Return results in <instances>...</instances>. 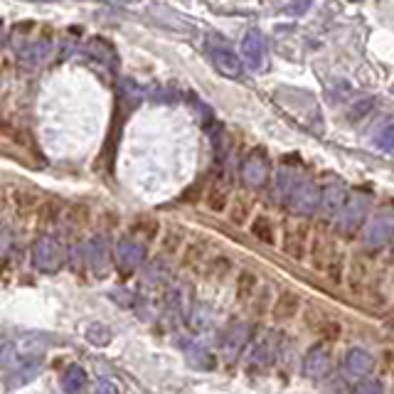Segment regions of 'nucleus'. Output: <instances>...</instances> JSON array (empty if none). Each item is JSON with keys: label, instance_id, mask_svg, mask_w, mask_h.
<instances>
[{"label": "nucleus", "instance_id": "nucleus-25", "mask_svg": "<svg viewBox=\"0 0 394 394\" xmlns=\"http://www.w3.org/2000/svg\"><path fill=\"white\" fill-rule=\"evenodd\" d=\"M375 143H377L379 151L389 153V156H394V126H387V129H382L377 133V138H375Z\"/></svg>", "mask_w": 394, "mask_h": 394}, {"label": "nucleus", "instance_id": "nucleus-15", "mask_svg": "<svg viewBox=\"0 0 394 394\" xmlns=\"http://www.w3.org/2000/svg\"><path fill=\"white\" fill-rule=\"evenodd\" d=\"M298 308H301V298H298L296 293L293 291L281 293V296L276 298L274 308H271V318H274L276 323H286V320H291L293 315L298 313Z\"/></svg>", "mask_w": 394, "mask_h": 394}, {"label": "nucleus", "instance_id": "nucleus-10", "mask_svg": "<svg viewBox=\"0 0 394 394\" xmlns=\"http://www.w3.org/2000/svg\"><path fill=\"white\" fill-rule=\"evenodd\" d=\"M345 197H347L345 185H340V183L325 185V188L320 190V202H318V212L323 215V220H330V217L338 215L343 202H345Z\"/></svg>", "mask_w": 394, "mask_h": 394}, {"label": "nucleus", "instance_id": "nucleus-31", "mask_svg": "<svg viewBox=\"0 0 394 394\" xmlns=\"http://www.w3.org/2000/svg\"><path fill=\"white\" fill-rule=\"evenodd\" d=\"M15 200H17V207L25 212L35 207V195H30V192H15Z\"/></svg>", "mask_w": 394, "mask_h": 394}, {"label": "nucleus", "instance_id": "nucleus-7", "mask_svg": "<svg viewBox=\"0 0 394 394\" xmlns=\"http://www.w3.org/2000/svg\"><path fill=\"white\" fill-rule=\"evenodd\" d=\"M242 60L249 69L259 72L266 62V40L259 30H249L242 40Z\"/></svg>", "mask_w": 394, "mask_h": 394}, {"label": "nucleus", "instance_id": "nucleus-19", "mask_svg": "<svg viewBox=\"0 0 394 394\" xmlns=\"http://www.w3.org/2000/svg\"><path fill=\"white\" fill-rule=\"evenodd\" d=\"M298 183H301V178H298V173L293 170V167H281L279 170V195L286 202H288V197H291L293 190L298 188Z\"/></svg>", "mask_w": 394, "mask_h": 394}, {"label": "nucleus", "instance_id": "nucleus-4", "mask_svg": "<svg viewBox=\"0 0 394 394\" xmlns=\"http://www.w3.org/2000/svg\"><path fill=\"white\" fill-rule=\"evenodd\" d=\"M269 173H271V163L266 151L261 148H254L249 153L242 163V180L249 185V188H264L269 183Z\"/></svg>", "mask_w": 394, "mask_h": 394}, {"label": "nucleus", "instance_id": "nucleus-27", "mask_svg": "<svg viewBox=\"0 0 394 394\" xmlns=\"http://www.w3.org/2000/svg\"><path fill=\"white\" fill-rule=\"evenodd\" d=\"M188 357L195 368H200V370H212V365H215V357L205 350H190Z\"/></svg>", "mask_w": 394, "mask_h": 394}, {"label": "nucleus", "instance_id": "nucleus-29", "mask_svg": "<svg viewBox=\"0 0 394 394\" xmlns=\"http://www.w3.org/2000/svg\"><path fill=\"white\" fill-rule=\"evenodd\" d=\"M180 244H183V234H180L178 229H170V232L165 234V239H163V249H165L167 254H173V252H178Z\"/></svg>", "mask_w": 394, "mask_h": 394}, {"label": "nucleus", "instance_id": "nucleus-24", "mask_svg": "<svg viewBox=\"0 0 394 394\" xmlns=\"http://www.w3.org/2000/svg\"><path fill=\"white\" fill-rule=\"evenodd\" d=\"M249 210H252V205H249L244 197H239V200H234L232 210H229V220H232L234 224H244V222L249 220Z\"/></svg>", "mask_w": 394, "mask_h": 394}, {"label": "nucleus", "instance_id": "nucleus-23", "mask_svg": "<svg viewBox=\"0 0 394 394\" xmlns=\"http://www.w3.org/2000/svg\"><path fill=\"white\" fill-rule=\"evenodd\" d=\"M254 288H256V276L252 274V271H242L237 281V296L242 298V301H247V298H252Z\"/></svg>", "mask_w": 394, "mask_h": 394}, {"label": "nucleus", "instance_id": "nucleus-37", "mask_svg": "<svg viewBox=\"0 0 394 394\" xmlns=\"http://www.w3.org/2000/svg\"><path fill=\"white\" fill-rule=\"evenodd\" d=\"M392 249H394V234H392Z\"/></svg>", "mask_w": 394, "mask_h": 394}, {"label": "nucleus", "instance_id": "nucleus-1", "mask_svg": "<svg viewBox=\"0 0 394 394\" xmlns=\"http://www.w3.org/2000/svg\"><path fill=\"white\" fill-rule=\"evenodd\" d=\"M368 210H370V195L365 192H352L345 197L340 212L335 215V227L340 237H355L357 229H362L365 220H368Z\"/></svg>", "mask_w": 394, "mask_h": 394}, {"label": "nucleus", "instance_id": "nucleus-28", "mask_svg": "<svg viewBox=\"0 0 394 394\" xmlns=\"http://www.w3.org/2000/svg\"><path fill=\"white\" fill-rule=\"evenodd\" d=\"M328 276L333 279V284H343V256L340 254H333L328 261Z\"/></svg>", "mask_w": 394, "mask_h": 394}, {"label": "nucleus", "instance_id": "nucleus-26", "mask_svg": "<svg viewBox=\"0 0 394 394\" xmlns=\"http://www.w3.org/2000/svg\"><path fill=\"white\" fill-rule=\"evenodd\" d=\"M350 394H384V389H382V384H379L377 379L362 377L360 382L352 387Z\"/></svg>", "mask_w": 394, "mask_h": 394}, {"label": "nucleus", "instance_id": "nucleus-11", "mask_svg": "<svg viewBox=\"0 0 394 394\" xmlns=\"http://www.w3.org/2000/svg\"><path fill=\"white\" fill-rule=\"evenodd\" d=\"M276 350H279V338L274 333H264L259 340L252 345V362H254L256 368H269L271 362L276 360Z\"/></svg>", "mask_w": 394, "mask_h": 394}, {"label": "nucleus", "instance_id": "nucleus-2", "mask_svg": "<svg viewBox=\"0 0 394 394\" xmlns=\"http://www.w3.org/2000/svg\"><path fill=\"white\" fill-rule=\"evenodd\" d=\"M33 264L38 271H44V274H54L65 266V249L54 237L44 234L38 242L33 244Z\"/></svg>", "mask_w": 394, "mask_h": 394}, {"label": "nucleus", "instance_id": "nucleus-17", "mask_svg": "<svg viewBox=\"0 0 394 394\" xmlns=\"http://www.w3.org/2000/svg\"><path fill=\"white\" fill-rule=\"evenodd\" d=\"M87 372H84V368H79V365H72V368L65 370V375H62V389H65L67 394H81L84 389H87Z\"/></svg>", "mask_w": 394, "mask_h": 394}, {"label": "nucleus", "instance_id": "nucleus-5", "mask_svg": "<svg viewBox=\"0 0 394 394\" xmlns=\"http://www.w3.org/2000/svg\"><path fill=\"white\" fill-rule=\"evenodd\" d=\"M394 234V210H379L372 220L365 224V244L368 247H384Z\"/></svg>", "mask_w": 394, "mask_h": 394}, {"label": "nucleus", "instance_id": "nucleus-32", "mask_svg": "<svg viewBox=\"0 0 394 394\" xmlns=\"http://www.w3.org/2000/svg\"><path fill=\"white\" fill-rule=\"evenodd\" d=\"M323 338H325V343L338 340V338H340V325H338V323H325L323 325Z\"/></svg>", "mask_w": 394, "mask_h": 394}, {"label": "nucleus", "instance_id": "nucleus-18", "mask_svg": "<svg viewBox=\"0 0 394 394\" xmlns=\"http://www.w3.org/2000/svg\"><path fill=\"white\" fill-rule=\"evenodd\" d=\"M333 256V249L328 247L323 237H315L313 244H311V264H313L315 271H325L328 269V261Z\"/></svg>", "mask_w": 394, "mask_h": 394}, {"label": "nucleus", "instance_id": "nucleus-3", "mask_svg": "<svg viewBox=\"0 0 394 394\" xmlns=\"http://www.w3.org/2000/svg\"><path fill=\"white\" fill-rule=\"evenodd\" d=\"M320 202V188L313 180H301L298 188L288 197V210L296 217H311L313 212H318Z\"/></svg>", "mask_w": 394, "mask_h": 394}, {"label": "nucleus", "instance_id": "nucleus-35", "mask_svg": "<svg viewBox=\"0 0 394 394\" xmlns=\"http://www.w3.org/2000/svg\"><path fill=\"white\" fill-rule=\"evenodd\" d=\"M99 394H119V389H116L111 382H104L101 379V384H99Z\"/></svg>", "mask_w": 394, "mask_h": 394}, {"label": "nucleus", "instance_id": "nucleus-8", "mask_svg": "<svg viewBox=\"0 0 394 394\" xmlns=\"http://www.w3.org/2000/svg\"><path fill=\"white\" fill-rule=\"evenodd\" d=\"M116 261H119V266L124 271L138 269V266L146 261V244L133 237L121 239L119 247H116Z\"/></svg>", "mask_w": 394, "mask_h": 394}, {"label": "nucleus", "instance_id": "nucleus-6", "mask_svg": "<svg viewBox=\"0 0 394 394\" xmlns=\"http://www.w3.org/2000/svg\"><path fill=\"white\" fill-rule=\"evenodd\" d=\"M330 370V343H315L303 355V375L311 379H320Z\"/></svg>", "mask_w": 394, "mask_h": 394}, {"label": "nucleus", "instance_id": "nucleus-16", "mask_svg": "<svg viewBox=\"0 0 394 394\" xmlns=\"http://www.w3.org/2000/svg\"><path fill=\"white\" fill-rule=\"evenodd\" d=\"M212 62H215L217 72H222L224 76H239L242 74V60H239L237 54L229 52V49H215L212 52Z\"/></svg>", "mask_w": 394, "mask_h": 394}, {"label": "nucleus", "instance_id": "nucleus-21", "mask_svg": "<svg viewBox=\"0 0 394 394\" xmlns=\"http://www.w3.org/2000/svg\"><path fill=\"white\" fill-rule=\"evenodd\" d=\"M227 202H229L227 188H222V185L210 188V192H207V207H210L212 212H224L227 210Z\"/></svg>", "mask_w": 394, "mask_h": 394}, {"label": "nucleus", "instance_id": "nucleus-12", "mask_svg": "<svg viewBox=\"0 0 394 394\" xmlns=\"http://www.w3.org/2000/svg\"><path fill=\"white\" fill-rule=\"evenodd\" d=\"M87 261H89V269H92L97 276L106 274L108 266H111V252H108L106 239L97 237L87 244Z\"/></svg>", "mask_w": 394, "mask_h": 394}, {"label": "nucleus", "instance_id": "nucleus-9", "mask_svg": "<svg viewBox=\"0 0 394 394\" xmlns=\"http://www.w3.org/2000/svg\"><path fill=\"white\" fill-rule=\"evenodd\" d=\"M249 338H252V330L247 323H234L232 328L224 333V340H222V352L227 357V362H234L244 352V347L249 345Z\"/></svg>", "mask_w": 394, "mask_h": 394}, {"label": "nucleus", "instance_id": "nucleus-33", "mask_svg": "<svg viewBox=\"0 0 394 394\" xmlns=\"http://www.w3.org/2000/svg\"><path fill=\"white\" fill-rule=\"evenodd\" d=\"M212 269H215L217 276H227V271L232 269V261H227V259H215V261H212Z\"/></svg>", "mask_w": 394, "mask_h": 394}, {"label": "nucleus", "instance_id": "nucleus-14", "mask_svg": "<svg viewBox=\"0 0 394 394\" xmlns=\"http://www.w3.org/2000/svg\"><path fill=\"white\" fill-rule=\"evenodd\" d=\"M306 247H308V227L306 224H296V227H288L284 234V252L293 259L301 261L306 256Z\"/></svg>", "mask_w": 394, "mask_h": 394}, {"label": "nucleus", "instance_id": "nucleus-22", "mask_svg": "<svg viewBox=\"0 0 394 394\" xmlns=\"http://www.w3.org/2000/svg\"><path fill=\"white\" fill-rule=\"evenodd\" d=\"M252 234L264 244H274V224H271L269 217H256L252 222Z\"/></svg>", "mask_w": 394, "mask_h": 394}, {"label": "nucleus", "instance_id": "nucleus-20", "mask_svg": "<svg viewBox=\"0 0 394 394\" xmlns=\"http://www.w3.org/2000/svg\"><path fill=\"white\" fill-rule=\"evenodd\" d=\"M111 338H114L111 328H106V325L101 323H94L87 328V340L92 343L94 347H106L108 343H111Z\"/></svg>", "mask_w": 394, "mask_h": 394}, {"label": "nucleus", "instance_id": "nucleus-13", "mask_svg": "<svg viewBox=\"0 0 394 394\" xmlns=\"http://www.w3.org/2000/svg\"><path fill=\"white\" fill-rule=\"evenodd\" d=\"M345 370L360 379L370 377V372L375 370V357L365 347H350L345 352Z\"/></svg>", "mask_w": 394, "mask_h": 394}, {"label": "nucleus", "instance_id": "nucleus-36", "mask_svg": "<svg viewBox=\"0 0 394 394\" xmlns=\"http://www.w3.org/2000/svg\"><path fill=\"white\" fill-rule=\"evenodd\" d=\"M27 3H54V0H27Z\"/></svg>", "mask_w": 394, "mask_h": 394}, {"label": "nucleus", "instance_id": "nucleus-34", "mask_svg": "<svg viewBox=\"0 0 394 394\" xmlns=\"http://www.w3.org/2000/svg\"><path fill=\"white\" fill-rule=\"evenodd\" d=\"M293 6H296V8H291V13L301 15V13H306V10H308V6H311V0H293Z\"/></svg>", "mask_w": 394, "mask_h": 394}, {"label": "nucleus", "instance_id": "nucleus-30", "mask_svg": "<svg viewBox=\"0 0 394 394\" xmlns=\"http://www.w3.org/2000/svg\"><path fill=\"white\" fill-rule=\"evenodd\" d=\"M0 136H6V138H10L13 143H17V146H25V140H22V136H20V131L15 129L13 124H0Z\"/></svg>", "mask_w": 394, "mask_h": 394}]
</instances>
